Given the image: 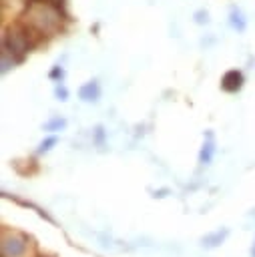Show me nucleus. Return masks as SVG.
<instances>
[{
	"instance_id": "f03ea898",
	"label": "nucleus",
	"mask_w": 255,
	"mask_h": 257,
	"mask_svg": "<svg viewBox=\"0 0 255 257\" xmlns=\"http://www.w3.org/2000/svg\"><path fill=\"white\" fill-rule=\"evenodd\" d=\"M42 38H38L20 20L14 22V24H10V26H6L4 28V34H2V74H6L16 64H20L24 60V56Z\"/></svg>"
},
{
	"instance_id": "39448f33",
	"label": "nucleus",
	"mask_w": 255,
	"mask_h": 257,
	"mask_svg": "<svg viewBox=\"0 0 255 257\" xmlns=\"http://www.w3.org/2000/svg\"><path fill=\"white\" fill-rule=\"evenodd\" d=\"M100 94H102V90H100L98 80H88L78 88V98L82 102H96L100 98Z\"/></svg>"
},
{
	"instance_id": "1a4fd4ad",
	"label": "nucleus",
	"mask_w": 255,
	"mask_h": 257,
	"mask_svg": "<svg viewBox=\"0 0 255 257\" xmlns=\"http://www.w3.org/2000/svg\"><path fill=\"white\" fill-rule=\"evenodd\" d=\"M66 126V118H62V116H52L48 122H44V131H48V133H58V131H62Z\"/></svg>"
},
{
	"instance_id": "9d476101",
	"label": "nucleus",
	"mask_w": 255,
	"mask_h": 257,
	"mask_svg": "<svg viewBox=\"0 0 255 257\" xmlns=\"http://www.w3.org/2000/svg\"><path fill=\"white\" fill-rule=\"evenodd\" d=\"M56 143H58V137L50 135V137H46V139H44V141H42V143L38 145L36 153H38V155H42V153H48V151H50V149H52V147H54Z\"/></svg>"
},
{
	"instance_id": "f8f14e48",
	"label": "nucleus",
	"mask_w": 255,
	"mask_h": 257,
	"mask_svg": "<svg viewBox=\"0 0 255 257\" xmlns=\"http://www.w3.org/2000/svg\"><path fill=\"white\" fill-rule=\"evenodd\" d=\"M52 80H56V82H60L62 80V76H64V70L60 68V66H54L52 70H50V74H48Z\"/></svg>"
},
{
	"instance_id": "0eeeda50",
	"label": "nucleus",
	"mask_w": 255,
	"mask_h": 257,
	"mask_svg": "<svg viewBox=\"0 0 255 257\" xmlns=\"http://www.w3.org/2000/svg\"><path fill=\"white\" fill-rule=\"evenodd\" d=\"M229 235V229H219V231H215V233H209V235H205L203 239H201V245L205 247V249H213V247H219L223 241H225V237Z\"/></svg>"
},
{
	"instance_id": "4468645a",
	"label": "nucleus",
	"mask_w": 255,
	"mask_h": 257,
	"mask_svg": "<svg viewBox=\"0 0 255 257\" xmlns=\"http://www.w3.org/2000/svg\"><path fill=\"white\" fill-rule=\"evenodd\" d=\"M251 257H255V243H253V247H251Z\"/></svg>"
},
{
	"instance_id": "9b49d317",
	"label": "nucleus",
	"mask_w": 255,
	"mask_h": 257,
	"mask_svg": "<svg viewBox=\"0 0 255 257\" xmlns=\"http://www.w3.org/2000/svg\"><path fill=\"white\" fill-rule=\"evenodd\" d=\"M54 94H56V98H58V100H68V90H66V86H64L62 82H56Z\"/></svg>"
},
{
	"instance_id": "6e6552de",
	"label": "nucleus",
	"mask_w": 255,
	"mask_h": 257,
	"mask_svg": "<svg viewBox=\"0 0 255 257\" xmlns=\"http://www.w3.org/2000/svg\"><path fill=\"white\" fill-rule=\"evenodd\" d=\"M229 26L235 32H243L247 28V18L243 16V12L239 8H231V12H229Z\"/></svg>"
},
{
	"instance_id": "7ed1b4c3",
	"label": "nucleus",
	"mask_w": 255,
	"mask_h": 257,
	"mask_svg": "<svg viewBox=\"0 0 255 257\" xmlns=\"http://www.w3.org/2000/svg\"><path fill=\"white\" fill-rule=\"evenodd\" d=\"M28 247V237L16 231H2V257H22Z\"/></svg>"
},
{
	"instance_id": "f257e3e1",
	"label": "nucleus",
	"mask_w": 255,
	"mask_h": 257,
	"mask_svg": "<svg viewBox=\"0 0 255 257\" xmlns=\"http://www.w3.org/2000/svg\"><path fill=\"white\" fill-rule=\"evenodd\" d=\"M20 22L26 24L38 38H48L62 32L66 14L62 12V6L52 0H26Z\"/></svg>"
},
{
	"instance_id": "ddd939ff",
	"label": "nucleus",
	"mask_w": 255,
	"mask_h": 257,
	"mask_svg": "<svg viewBox=\"0 0 255 257\" xmlns=\"http://www.w3.org/2000/svg\"><path fill=\"white\" fill-rule=\"evenodd\" d=\"M207 16H209V14H207V12H203V10H199V12L195 14V18H197V22H199V24L209 22V18H207Z\"/></svg>"
},
{
	"instance_id": "20e7f679",
	"label": "nucleus",
	"mask_w": 255,
	"mask_h": 257,
	"mask_svg": "<svg viewBox=\"0 0 255 257\" xmlns=\"http://www.w3.org/2000/svg\"><path fill=\"white\" fill-rule=\"evenodd\" d=\"M243 82H245L243 72L237 70V68H231V70H227V72L223 74V78H221V88H223L225 92H237V90H241Z\"/></svg>"
},
{
	"instance_id": "423d86ee",
	"label": "nucleus",
	"mask_w": 255,
	"mask_h": 257,
	"mask_svg": "<svg viewBox=\"0 0 255 257\" xmlns=\"http://www.w3.org/2000/svg\"><path fill=\"white\" fill-rule=\"evenodd\" d=\"M213 155H215V141H213V135L207 133V139L201 147V153H199V163L201 165H209L213 161Z\"/></svg>"
}]
</instances>
